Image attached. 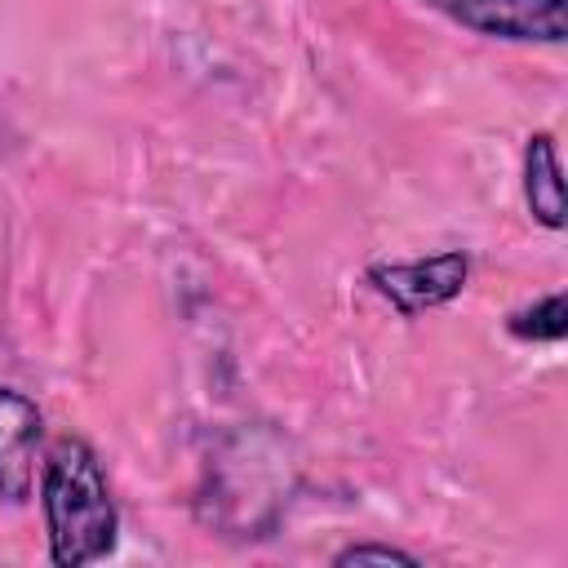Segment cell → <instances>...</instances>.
I'll return each instance as SVG.
<instances>
[{
	"mask_svg": "<svg viewBox=\"0 0 568 568\" xmlns=\"http://www.w3.org/2000/svg\"><path fill=\"white\" fill-rule=\"evenodd\" d=\"M333 564L337 568H346V564H417V555H408V550H395V546H373V541H359V546H346V550H337L333 555Z\"/></svg>",
	"mask_w": 568,
	"mask_h": 568,
	"instance_id": "cell-7",
	"label": "cell"
},
{
	"mask_svg": "<svg viewBox=\"0 0 568 568\" xmlns=\"http://www.w3.org/2000/svg\"><path fill=\"white\" fill-rule=\"evenodd\" d=\"M40 506L49 528V559L58 568H84L115 550L120 510L111 501L98 453L80 435L53 444L40 479Z\"/></svg>",
	"mask_w": 568,
	"mask_h": 568,
	"instance_id": "cell-1",
	"label": "cell"
},
{
	"mask_svg": "<svg viewBox=\"0 0 568 568\" xmlns=\"http://www.w3.org/2000/svg\"><path fill=\"white\" fill-rule=\"evenodd\" d=\"M506 328L515 337H524V342H559L564 328H568V320H564V293H550V297L515 311Z\"/></svg>",
	"mask_w": 568,
	"mask_h": 568,
	"instance_id": "cell-6",
	"label": "cell"
},
{
	"mask_svg": "<svg viewBox=\"0 0 568 568\" xmlns=\"http://www.w3.org/2000/svg\"><path fill=\"white\" fill-rule=\"evenodd\" d=\"M40 435H44L40 408L22 390L0 386V501L18 506L31 497Z\"/></svg>",
	"mask_w": 568,
	"mask_h": 568,
	"instance_id": "cell-4",
	"label": "cell"
},
{
	"mask_svg": "<svg viewBox=\"0 0 568 568\" xmlns=\"http://www.w3.org/2000/svg\"><path fill=\"white\" fill-rule=\"evenodd\" d=\"M524 200L541 226L550 231L564 226V178H559V155L550 133H532L524 146Z\"/></svg>",
	"mask_w": 568,
	"mask_h": 568,
	"instance_id": "cell-5",
	"label": "cell"
},
{
	"mask_svg": "<svg viewBox=\"0 0 568 568\" xmlns=\"http://www.w3.org/2000/svg\"><path fill=\"white\" fill-rule=\"evenodd\" d=\"M470 275V257L462 248L435 253V257H417V262H390V266H373L368 280L373 288L399 311V315H422L435 311L444 302H453L466 288Z\"/></svg>",
	"mask_w": 568,
	"mask_h": 568,
	"instance_id": "cell-3",
	"label": "cell"
},
{
	"mask_svg": "<svg viewBox=\"0 0 568 568\" xmlns=\"http://www.w3.org/2000/svg\"><path fill=\"white\" fill-rule=\"evenodd\" d=\"M430 9L448 13L453 22L497 36V40H546L559 44L568 36L564 0H426Z\"/></svg>",
	"mask_w": 568,
	"mask_h": 568,
	"instance_id": "cell-2",
	"label": "cell"
}]
</instances>
